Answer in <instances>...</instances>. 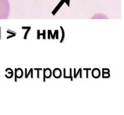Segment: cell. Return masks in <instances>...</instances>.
Returning <instances> with one entry per match:
<instances>
[{
	"mask_svg": "<svg viewBox=\"0 0 124 115\" xmlns=\"http://www.w3.org/2000/svg\"><path fill=\"white\" fill-rule=\"evenodd\" d=\"M10 14L8 0H0V19H6Z\"/></svg>",
	"mask_w": 124,
	"mask_h": 115,
	"instance_id": "6da1fadb",
	"label": "cell"
},
{
	"mask_svg": "<svg viewBox=\"0 0 124 115\" xmlns=\"http://www.w3.org/2000/svg\"><path fill=\"white\" fill-rule=\"evenodd\" d=\"M92 19H108L107 16L103 14H94L93 17H92Z\"/></svg>",
	"mask_w": 124,
	"mask_h": 115,
	"instance_id": "7a4b0ae2",
	"label": "cell"
},
{
	"mask_svg": "<svg viewBox=\"0 0 124 115\" xmlns=\"http://www.w3.org/2000/svg\"><path fill=\"white\" fill-rule=\"evenodd\" d=\"M92 75L94 78H98L100 76V71L98 69H94L92 71Z\"/></svg>",
	"mask_w": 124,
	"mask_h": 115,
	"instance_id": "3957f363",
	"label": "cell"
}]
</instances>
